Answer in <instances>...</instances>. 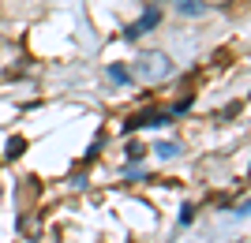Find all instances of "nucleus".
Returning <instances> with one entry per match:
<instances>
[{
  "mask_svg": "<svg viewBox=\"0 0 251 243\" xmlns=\"http://www.w3.org/2000/svg\"><path fill=\"white\" fill-rule=\"evenodd\" d=\"M131 75L143 79V83H165L173 75V60H169L161 49H150V53H139L131 60Z\"/></svg>",
  "mask_w": 251,
  "mask_h": 243,
  "instance_id": "obj_1",
  "label": "nucleus"
},
{
  "mask_svg": "<svg viewBox=\"0 0 251 243\" xmlns=\"http://www.w3.org/2000/svg\"><path fill=\"white\" fill-rule=\"evenodd\" d=\"M169 4H176V11H184V15H199L202 11V0H169Z\"/></svg>",
  "mask_w": 251,
  "mask_h": 243,
  "instance_id": "obj_2",
  "label": "nucleus"
},
{
  "mask_svg": "<svg viewBox=\"0 0 251 243\" xmlns=\"http://www.w3.org/2000/svg\"><path fill=\"white\" fill-rule=\"evenodd\" d=\"M154 154H157L161 161H169V157H176V154H180V146H176V142H157Z\"/></svg>",
  "mask_w": 251,
  "mask_h": 243,
  "instance_id": "obj_3",
  "label": "nucleus"
},
{
  "mask_svg": "<svg viewBox=\"0 0 251 243\" xmlns=\"http://www.w3.org/2000/svg\"><path fill=\"white\" fill-rule=\"evenodd\" d=\"M154 22H157V11H147V15H143V19H139V22H135V26H131L127 34H143L147 26H154Z\"/></svg>",
  "mask_w": 251,
  "mask_h": 243,
  "instance_id": "obj_4",
  "label": "nucleus"
},
{
  "mask_svg": "<svg viewBox=\"0 0 251 243\" xmlns=\"http://www.w3.org/2000/svg\"><path fill=\"white\" fill-rule=\"evenodd\" d=\"M109 79H113V83H127V71L124 67H109Z\"/></svg>",
  "mask_w": 251,
  "mask_h": 243,
  "instance_id": "obj_5",
  "label": "nucleus"
},
{
  "mask_svg": "<svg viewBox=\"0 0 251 243\" xmlns=\"http://www.w3.org/2000/svg\"><path fill=\"white\" fill-rule=\"evenodd\" d=\"M8 154H11V157H19V154H23V138H11V146H8Z\"/></svg>",
  "mask_w": 251,
  "mask_h": 243,
  "instance_id": "obj_6",
  "label": "nucleus"
}]
</instances>
